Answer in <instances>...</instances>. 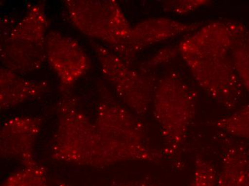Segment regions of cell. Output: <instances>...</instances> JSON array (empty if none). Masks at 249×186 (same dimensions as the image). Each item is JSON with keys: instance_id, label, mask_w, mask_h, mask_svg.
Wrapping results in <instances>:
<instances>
[{"instance_id": "1", "label": "cell", "mask_w": 249, "mask_h": 186, "mask_svg": "<svg viewBox=\"0 0 249 186\" xmlns=\"http://www.w3.org/2000/svg\"><path fill=\"white\" fill-rule=\"evenodd\" d=\"M244 25L233 21H213L179 43L180 55L198 86L227 110L236 108L244 88L231 57L235 39Z\"/></svg>"}, {"instance_id": "2", "label": "cell", "mask_w": 249, "mask_h": 186, "mask_svg": "<svg viewBox=\"0 0 249 186\" xmlns=\"http://www.w3.org/2000/svg\"><path fill=\"white\" fill-rule=\"evenodd\" d=\"M99 138L103 169L130 161L158 163L162 150L150 146L145 125L136 114L99 87V99L93 121Z\"/></svg>"}, {"instance_id": "3", "label": "cell", "mask_w": 249, "mask_h": 186, "mask_svg": "<svg viewBox=\"0 0 249 186\" xmlns=\"http://www.w3.org/2000/svg\"><path fill=\"white\" fill-rule=\"evenodd\" d=\"M197 105V92L178 71L167 74L156 85L152 105L163 140L164 156L174 158L184 146Z\"/></svg>"}, {"instance_id": "4", "label": "cell", "mask_w": 249, "mask_h": 186, "mask_svg": "<svg viewBox=\"0 0 249 186\" xmlns=\"http://www.w3.org/2000/svg\"><path fill=\"white\" fill-rule=\"evenodd\" d=\"M50 156L57 162L103 169L95 124L72 97H65L59 103Z\"/></svg>"}, {"instance_id": "5", "label": "cell", "mask_w": 249, "mask_h": 186, "mask_svg": "<svg viewBox=\"0 0 249 186\" xmlns=\"http://www.w3.org/2000/svg\"><path fill=\"white\" fill-rule=\"evenodd\" d=\"M100 70L129 110L145 116L153 102L156 85L153 77L133 69L111 50L91 42Z\"/></svg>"}, {"instance_id": "6", "label": "cell", "mask_w": 249, "mask_h": 186, "mask_svg": "<svg viewBox=\"0 0 249 186\" xmlns=\"http://www.w3.org/2000/svg\"><path fill=\"white\" fill-rule=\"evenodd\" d=\"M64 4L70 20L79 31L107 43L112 51L130 33L132 27L115 0H66Z\"/></svg>"}, {"instance_id": "7", "label": "cell", "mask_w": 249, "mask_h": 186, "mask_svg": "<svg viewBox=\"0 0 249 186\" xmlns=\"http://www.w3.org/2000/svg\"><path fill=\"white\" fill-rule=\"evenodd\" d=\"M199 28L200 23L182 22L165 17L151 18L132 27L124 42L111 51L130 66L138 54L152 45L185 33H193Z\"/></svg>"}, {"instance_id": "8", "label": "cell", "mask_w": 249, "mask_h": 186, "mask_svg": "<svg viewBox=\"0 0 249 186\" xmlns=\"http://www.w3.org/2000/svg\"><path fill=\"white\" fill-rule=\"evenodd\" d=\"M47 60L58 77L60 89L66 92L87 72L89 60L77 40L57 31L48 33Z\"/></svg>"}, {"instance_id": "9", "label": "cell", "mask_w": 249, "mask_h": 186, "mask_svg": "<svg viewBox=\"0 0 249 186\" xmlns=\"http://www.w3.org/2000/svg\"><path fill=\"white\" fill-rule=\"evenodd\" d=\"M42 127V118L36 116H15L4 121L0 130L1 158L17 160L22 166L36 163L35 148Z\"/></svg>"}, {"instance_id": "10", "label": "cell", "mask_w": 249, "mask_h": 186, "mask_svg": "<svg viewBox=\"0 0 249 186\" xmlns=\"http://www.w3.org/2000/svg\"><path fill=\"white\" fill-rule=\"evenodd\" d=\"M0 59L4 68L19 75L35 72L47 60L45 45L1 40Z\"/></svg>"}, {"instance_id": "11", "label": "cell", "mask_w": 249, "mask_h": 186, "mask_svg": "<svg viewBox=\"0 0 249 186\" xmlns=\"http://www.w3.org/2000/svg\"><path fill=\"white\" fill-rule=\"evenodd\" d=\"M48 90L45 80H32L1 68L0 70V107L7 110L42 96Z\"/></svg>"}, {"instance_id": "12", "label": "cell", "mask_w": 249, "mask_h": 186, "mask_svg": "<svg viewBox=\"0 0 249 186\" xmlns=\"http://www.w3.org/2000/svg\"><path fill=\"white\" fill-rule=\"evenodd\" d=\"M249 166V147L241 142L225 139L216 186H244Z\"/></svg>"}, {"instance_id": "13", "label": "cell", "mask_w": 249, "mask_h": 186, "mask_svg": "<svg viewBox=\"0 0 249 186\" xmlns=\"http://www.w3.org/2000/svg\"><path fill=\"white\" fill-rule=\"evenodd\" d=\"M49 22L42 4L32 5L25 16L17 22L13 30L1 40L21 41L29 43L45 45Z\"/></svg>"}, {"instance_id": "14", "label": "cell", "mask_w": 249, "mask_h": 186, "mask_svg": "<svg viewBox=\"0 0 249 186\" xmlns=\"http://www.w3.org/2000/svg\"><path fill=\"white\" fill-rule=\"evenodd\" d=\"M231 57L244 90L249 94V30L245 26L243 27L235 39Z\"/></svg>"}, {"instance_id": "15", "label": "cell", "mask_w": 249, "mask_h": 186, "mask_svg": "<svg viewBox=\"0 0 249 186\" xmlns=\"http://www.w3.org/2000/svg\"><path fill=\"white\" fill-rule=\"evenodd\" d=\"M1 186H51L46 169L37 162L10 173Z\"/></svg>"}, {"instance_id": "16", "label": "cell", "mask_w": 249, "mask_h": 186, "mask_svg": "<svg viewBox=\"0 0 249 186\" xmlns=\"http://www.w3.org/2000/svg\"><path fill=\"white\" fill-rule=\"evenodd\" d=\"M211 125L232 137L249 140V105L213 121Z\"/></svg>"}, {"instance_id": "17", "label": "cell", "mask_w": 249, "mask_h": 186, "mask_svg": "<svg viewBox=\"0 0 249 186\" xmlns=\"http://www.w3.org/2000/svg\"><path fill=\"white\" fill-rule=\"evenodd\" d=\"M194 165L189 186H216L218 170L210 160L198 155L196 157Z\"/></svg>"}, {"instance_id": "18", "label": "cell", "mask_w": 249, "mask_h": 186, "mask_svg": "<svg viewBox=\"0 0 249 186\" xmlns=\"http://www.w3.org/2000/svg\"><path fill=\"white\" fill-rule=\"evenodd\" d=\"M180 55L178 46H168L159 50L153 54L140 67V70L144 73H148L170 62Z\"/></svg>"}, {"instance_id": "19", "label": "cell", "mask_w": 249, "mask_h": 186, "mask_svg": "<svg viewBox=\"0 0 249 186\" xmlns=\"http://www.w3.org/2000/svg\"><path fill=\"white\" fill-rule=\"evenodd\" d=\"M206 0H186V1H167L164 3V10L175 14L184 15L209 4Z\"/></svg>"}, {"instance_id": "20", "label": "cell", "mask_w": 249, "mask_h": 186, "mask_svg": "<svg viewBox=\"0 0 249 186\" xmlns=\"http://www.w3.org/2000/svg\"><path fill=\"white\" fill-rule=\"evenodd\" d=\"M110 186H160L153 181L148 179L135 180L115 182Z\"/></svg>"}, {"instance_id": "21", "label": "cell", "mask_w": 249, "mask_h": 186, "mask_svg": "<svg viewBox=\"0 0 249 186\" xmlns=\"http://www.w3.org/2000/svg\"><path fill=\"white\" fill-rule=\"evenodd\" d=\"M57 186H75L72 185V184H69V183L64 182V181H57Z\"/></svg>"}, {"instance_id": "22", "label": "cell", "mask_w": 249, "mask_h": 186, "mask_svg": "<svg viewBox=\"0 0 249 186\" xmlns=\"http://www.w3.org/2000/svg\"><path fill=\"white\" fill-rule=\"evenodd\" d=\"M244 186H249V166L247 170V175H246L245 181H244Z\"/></svg>"}]
</instances>
